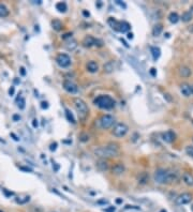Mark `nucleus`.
Wrapping results in <instances>:
<instances>
[{
	"label": "nucleus",
	"mask_w": 193,
	"mask_h": 212,
	"mask_svg": "<svg viewBox=\"0 0 193 212\" xmlns=\"http://www.w3.org/2000/svg\"><path fill=\"white\" fill-rule=\"evenodd\" d=\"M21 73H22V75H25L26 74V71H25V68H21Z\"/></svg>",
	"instance_id": "obj_45"
},
{
	"label": "nucleus",
	"mask_w": 193,
	"mask_h": 212,
	"mask_svg": "<svg viewBox=\"0 0 193 212\" xmlns=\"http://www.w3.org/2000/svg\"><path fill=\"white\" fill-rule=\"evenodd\" d=\"M29 199H30V197L26 196V197H24V199H16V201L18 204H25V203H27V201H29Z\"/></svg>",
	"instance_id": "obj_32"
},
{
	"label": "nucleus",
	"mask_w": 193,
	"mask_h": 212,
	"mask_svg": "<svg viewBox=\"0 0 193 212\" xmlns=\"http://www.w3.org/2000/svg\"><path fill=\"white\" fill-rule=\"evenodd\" d=\"M94 152L97 156L102 158V159L115 158V156H118V154H119V148H118L117 145L109 143V145H107V146L97 148V149H94Z\"/></svg>",
	"instance_id": "obj_2"
},
{
	"label": "nucleus",
	"mask_w": 193,
	"mask_h": 212,
	"mask_svg": "<svg viewBox=\"0 0 193 212\" xmlns=\"http://www.w3.org/2000/svg\"><path fill=\"white\" fill-rule=\"evenodd\" d=\"M65 116H67V118H68L69 121L72 122V123H75V119L73 118V115H72L71 112H70V110H69V109H65Z\"/></svg>",
	"instance_id": "obj_28"
},
{
	"label": "nucleus",
	"mask_w": 193,
	"mask_h": 212,
	"mask_svg": "<svg viewBox=\"0 0 193 212\" xmlns=\"http://www.w3.org/2000/svg\"><path fill=\"white\" fill-rule=\"evenodd\" d=\"M191 69L190 68H188V66H180L179 68V75L182 76V77H189L191 76Z\"/></svg>",
	"instance_id": "obj_19"
},
{
	"label": "nucleus",
	"mask_w": 193,
	"mask_h": 212,
	"mask_svg": "<svg viewBox=\"0 0 193 212\" xmlns=\"http://www.w3.org/2000/svg\"><path fill=\"white\" fill-rule=\"evenodd\" d=\"M56 62L61 68H68L71 64V58L67 54H59L56 58Z\"/></svg>",
	"instance_id": "obj_8"
},
{
	"label": "nucleus",
	"mask_w": 193,
	"mask_h": 212,
	"mask_svg": "<svg viewBox=\"0 0 193 212\" xmlns=\"http://www.w3.org/2000/svg\"><path fill=\"white\" fill-rule=\"evenodd\" d=\"M115 2L117 3V4H119V6H122V8H126V4H125V3H123V2H121L120 0H116Z\"/></svg>",
	"instance_id": "obj_39"
},
{
	"label": "nucleus",
	"mask_w": 193,
	"mask_h": 212,
	"mask_svg": "<svg viewBox=\"0 0 193 212\" xmlns=\"http://www.w3.org/2000/svg\"><path fill=\"white\" fill-rule=\"evenodd\" d=\"M192 27H193V26H192ZM190 31H193V28H192V29H190Z\"/></svg>",
	"instance_id": "obj_53"
},
{
	"label": "nucleus",
	"mask_w": 193,
	"mask_h": 212,
	"mask_svg": "<svg viewBox=\"0 0 193 212\" xmlns=\"http://www.w3.org/2000/svg\"><path fill=\"white\" fill-rule=\"evenodd\" d=\"M103 69H104V72L106 73H112L114 71V63L112 61H109V62H106L103 66Z\"/></svg>",
	"instance_id": "obj_24"
},
{
	"label": "nucleus",
	"mask_w": 193,
	"mask_h": 212,
	"mask_svg": "<svg viewBox=\"0 0 193 212\" xmlns=\"http://www.w3.org/2000/svg\"><path fill=\"white\" fill-rule=\"evenodd\" d=\"M128 39H133V33H128Z\"/></svg>",
	"instance_id": "obj_47"
},
{
	"label": "nucleus",
	"mask_w": 193,
	"mask_h": 212,
	"mask_svg": "<svg viewBox=\"0 0 193 212\" xmlns=\"http://www.w3.org/2000/svg\"><path fill=\"white\" fill-rule=\"evenodd\" d=\"M148 180H149V175L145 172H140V175L137 176V181L140 184H146Z\"/></svg>",
	"instance_id": "obj_18"
},
{
	"label": "nucleus",
	"mask_w": 193,
	"mask_h": 212,
	"mask_svg": "<svg viewBox=\"0 0 193 212\" xmlns=\"http://www.w3.org/2000/svg\"><path fill=\"white\" fill-rule=\"evenodd\" d=\"M52 26H53L54 30H56V31H60L62 29V23L60 22L59 19H54L52 22Z\"/></svg>",
	"instance_id": "obj_21"
},
{
	"label": "nucleus",
	"mask_w": 193,
	"mask_h": 212,
	"mask_svg": "<svg viewBox=\"0 0 193 212\" xmlns=\"http://www.w3.org/2000/svg\"><path fill=\"white\" fill-rule=\"evenodd\" d=\"M63 88H65V90L67 91V92H69V93H71V94L76 93V92L78 91L77 86H76V85L71 81H63Z\"/></svg>",
	"instance_id": "obj_10"
},
{
	"label": "nucleus",
	"mask_w": 193,
	"mask_h": 212,
	"mask_svg": "<svg viewBox=\"0 0 193 212\" xmlns=\"http://www.w3.org/2000/svg\"><path fill=\"white\" fill-rule=\"evenodd\" d=\"M9 10L6 8L4 4L2 3H0V17H6V16L9 15Z\"/></svg>",
	"instance_id": "obj_23"
},
{
	"label": "nucleus",
	"mask_w": 193,
	"mask_h": 212,
	"mask_svg": "<svg viewBox=\"0 0 193 212\" xmlns=\"http://www.w3.org/2000/svg\"><path fill=\"white\" fill-rule=\"evenodd\" d=\"M129 131V126L126 123H122V122H120V123H117V124L114 126V129H113V135L115 136V137H123L127 133H128Z\"/></svg>",
	"instance_id": "obj_6"
},
{
	"label": "nucleus",
	"mask_w": 193,
	"mask_h": 212,
	"mask_svg": "<svg viewBox=\"0 0 193 212\" xmlns=\"http://www.w3.org/2000/svg\"><path fill=\"white\" fill-rule=\"evenodd\" d=\"M13 120H14V121H19V120H21V116H19V115H14V116H13Z\"/></svg>",
	"instance_id": "obj_40"
},
{
	"label": "nucleus",
	"mask_w": 193,
	"mask_h": 212,
	"mask_svg": "<svg viewBox=\"0 0 193 212\" xmlns=\"http://www.w3.org/2000/svg\"><path fill=\"white\" fill-rule=\"evenodd\" d=\"M30 212H43V210L39 208V207H33V208L30 209Z\"/></svg>",
	"instance_id": "obj_33"
},
{
	"label": "nucleus",
	"mask_w": 193,
	"mask_h": 212,
	"mask_svg": "<svg viewBox=\"0 0 193 212\" xmlns=\"http://www.w3.org/2000/svg\"><path fill=\"white\" fill-rule=\"evenodd\" d=\"M100 126L104 130H107V129L112 128L113 124H114V117L111 115H103L101 118H100Z\"/></svg>",
	"instance_id": "obj_7"
},
{
	"label": "nucleus",
	"mask_w": 193,
	"mask_h": 212,
	"mask_svg": "<svg viewBox=\"0 0 193 212\" xmlns=\"http://www.w3.org/2000/svg\"><path fill=\"white\" fill-rule=\"evenodd\" d=\"M180 91L184 97H186V98L190 97L191 95V86H189L188 84H182L180 86Z\"/></svg>",
	"instance_id": "obj_15"
},
{
	"label": "nucleus",
	"mask_w": 193,
	"mask_h": 212,
	"mask_svg": "<svg viewBox=\"0 0 193 212\" xmlns=\"http://www.w3.org/2000/svg\"><path fill=\"white\" fill-rule=\"evenodd\" d=\"M0 212H2V211H0Z\"/></svg>",
	"instance_id": "obj_54"
},
{
	"label": "nucleus",
	"mask_w": 193,
	"mask_h": 212,
	"mask_svg": "<svg viewBox=\"0 0 193 212\" xmlns=\"http://www.w3.org/2000/svg\"><path fill=\"white\" fill-rule=\"evenodd\" d=\"M177 172H172L170 169L165 168H158L155 172L153 179L157 183L159 184H168L172 183L173 181L177 180Z\"/></svg>",
	"instance_id": "obj_1"
},
{
	"label": "nucleus",
	"mask_w": 193,
	"mask_h": 212,
	"mask_svg": "<svg viewBox=\"0 0 193 212\" xmlns=\"http://www.w3.org/2000/svg\"><path fill=\"white\" fill-rule=\"evenodd\" d=\"M98 203L99 204H107L109 201H107V200H100V201H98Z\"/></svg>",
	"instance_id": "obj_48"
},
{
	"label": "nucleus",
	"mask_w": 193,
	"mask_h": 212,
	"mask_svg": "<svg viewBox=\"0 0 193 212\" xmlns=\"http://www.w3.org/2000/svg\"><path fill=\"white\" fill-rule=\"evenodd\" d=\"M56 149H57V143H52V145H50V151H55Z\"/></svg>",
	"instance_id": "obj_35"
},
{
	"label": "nucleus",
	"mask_w": 193,
	"mask_h": 212,
	"mask_svg": "<svg viewBox=\"0 0 193 212\" xmlns=\"http://www.w3.org/2000/svg\"><path fill=\"white\" fill-rule=\"evenodd\" d=\"M191 93L193 94V86H191Z\"/></svg>",
	"instance_id": "obj_50"
},
{
	"label": "nucleus",
	"mask_w": 193,
	"mask_h": 212,
	"mask_svg": "<svg viewBox=\"0 0 193 212\" xmlns=\"http://www.w3.org/2000/svg\"><path fill=\"white\" fill-rule=\"evenodd\" d=\"M160 212H166V210H164V209H162V210H161V211H160Z\"/></svg>",
	"instance_id": "obj_51"
},
{
	"label": "nucleus",
	"mask_w": 193,
	"mask_h": 212,
	"mask_svg": "<svg viewBox=\"0 0 193 212\" xmlns=\"http://www.w3.org/2000/svg\"><path fill=\"white\" fill-rule=\"evenodd\" d=\"M191 200H192V195L190 193H182L176 198L175 203L178 206H182V205H187V204L191 203Z\"/></svg>",
	"instance_id": "obj_9"
},
{
	"label": "nucleus",
	"mask_w": 193,
	"mask_h": 212,
	"mask_svg": "<svg viewBox=\"0 0 193 212\" xmlns=\"http://www.w3.org/2000/svg\"><path fill=\"white\" fill-rule=\"evenodd\" d=\"M162 30H163V26L161 24H157L153 28V37H158V35H161Z\"/></svg>",
	"instance_id": "obj_20"
},
{
	"label": "nucleus",
	"mask_w": 193,
	"mask_h": 212,
	"mask_svg": "<svg viewBox=\"0 0 193 212\" xmlns=\"http://www.w3.org/2000/svg\"><path fill=\"white\" fill-rule=\"evenodd\" d=\"M186 153H187L188 155L193 158V147L192 146H188L186 147Z\"/></svg>",
	"instance_id": "obj_30"
},
{
	"label": "nucleus",
	"mask_w": 193,
	"mask_h": 212,
	"mask_svg": "<svg viewBox=\"0 0 193 212\" xmlns=\"http://www.w3.org/2000/svg\"><path fill=\"white\" fill-rule=\"evenodd\" d=\"M21 169H23V170H26V172H32L31 169L28 168V167H21Z\"/></svg>",
	"instance_id": "obj_44"
},
{
	"label": "nucleus",
	"mask_w": 193,
	"mask_h": 212,
	"mask_svg": "<svg viewBox=\"0 0 193 212\" xmlns=\"http://www.w3.org/2000/svg\"><path fill=\"white\" fill-rule=\"evenodd\" d=\"M72 35V33H65V35H62V39L65 40V39H67V37H71Z\"/></svg>",
	"instance_id": "obj_43"
},
{
	"label": "nucleus",
	"mask_w": 193,
	"mask_h": 212,
	"mask_svg": "<svg viewBox=\"0 0 193 212\" xmlns=\"http://www.w3.org/2000/svg\"><path fill=\"white\" fill-rule=\"evenodd\" d=\"M14 91H15V88L14 87H11L9 89V94L10 95H13V94H14Z\"/></svg>",
	"instance_id": "obj_41"
},
{
	"label": "nucleus",
	"mask_w": 193,
	"mask_h": 212,
	"mask_svg": "<svg viewBox=\"0 0 193 212\" xmlns=\"http://www.w3.org/2000/svg\"><path fill=\"white\" fill-rule=\"evenodd\" d=\"M182 180L189 187H193V175L190 172H184L182 175Z\"/></svg>",
	"instance_id": "obj_14"
},
{
	"label": "nucleus",
	"mask_w": 193,
	"mask_h": 212,
	"mask_svg": "<svg viewBox=\"0 0 193 212\" xmlns=\"http://www.w3.org/2000/svg\"><path fill=\"white\" fill-rule=\"evenodd\" d=\"M115 207H111V208H107V209H105L104 211L105 212H115Z\"/></svg>",
	"instance_id": "obj_38"
},
{
	"label": "nucleus",
	"mask_w": 193,
	"mask_h": 212,
	"mask_svg": "<svg viewBox=\"0 0 193 212\" xmlns=\"http://www.w3.org/2000/svg\"><path fill=\"white\" fill-rule=\"evenodd\" d=\"M150 52H151V55H153V59L155 61L159 59V57L161 56V49H160L159 47L157 46H151L150 47Z\"/></svg>",
	"instance_id": "obj_16"
},
{
	"label": "nucleus",
	"mask_w": 193,
	"mask_h": 212,
	"mask_svg": "<svg viewBox=\"0 0 193 212\" xmlns=\"http://www.w3.org/2000/svg\"><path fill=\"white\" fill-rule=\"evenodd\" d=\"M116 203H117V204H121L122 200L121 199H117V200H116Z\"/></svg>",
	"instance_id": "obj_49"
},
{
	"label": "nucleus",
	"mask_w": 193,
	"mask_h": 212,
	"mask_svg": "<svg viewBox=\"0 0 193 212\" xmlns=\"http://www.w3.org/2000/svg\"><path fill=\"white\" fill-rule=\"evenodd\" d=\"M98 167L101 170H107L109 169V164H107L105 160H100L99 162H98Z\"/></svg>",
	"instance_id": "obj_26"
},
{
	"label": "nucleus",
	"mask_w": 193,
	"mask_h": 212,
	"mask_svg": "<svg viewBox=\"0 0 193 212\" xmlns=\"http://www.w3.org/2000/svg\"><path fill=\"white\" fill-rule=\"evenodd\" d=\"M123 172H125V166L122 165V164L117 163L116 165L113 166L112 174H114V175H121V174H123Z\"/></svg>",
	"instance_id": "obj_13"
},
{
	"label": "nucleus",
	"mask_w": 193,
	"mask_h": 212,
	"mask_svg": "<svg viewBox=\"0 0 193 212\" xmlns=\"http://www.w3.org/2000/svg\"><path fill=\"white\" fill-rule=\"evenodd\" d=\"M86 68H87V71L90 72V73H96L99 70V66H98V63L96 61H89L87 63Z\"/></svg>",
	"instance_id": "obj_17"
},
{
	"label": "nucleus",
	"mask_w": 193,
	"mask_h": 212,
	"mask_svg": "<svg viewBox=\"0 0 193 212\" xmlns=\"http://www.w3.org/2000/svg\"><path fill=\"white\" fill-rule=\"evenodd\" d=\"M32 125H33V128H37L38 126V120L37 119H33V121H32Z\"/></svg>",
	"instance_id": "obj_42"
},
{
	"label": "nucleus",
	"mask_w": 193,
	"mask_h": 212,
	"mask_svg": "<svg viewBox=\"0 0 193 212\" xmlns=\"http://www.w3.org/2000/svg\"><path fill=\"white\" fill-rule=\"evenodd\" d=\"M181 19H182V22H184V23L190 22L191 19H192V13H191L190 11L184 12V14H182V16H181Z\"/></svg>",
	"instance_id": "obj_27"
},
{
	"label": "nucleus",
	"mask_w": 193,
	"mask_h": 212,
	"mask_svg": "<svg viewBox=\"0 0 193 212\" xmlns=\"http://www.w3.org/2000/svg\"><path fill=\"white\" fill-rule=\"evenodd\" d=\"M41 107L42 108H48V103L47 102H42L41 103Z\"/></svg>",
	"instance_id": "obj_37"
},
{
	"label": "nucleus",
	"mask_w": 193,
	"mask_h": 212,
	"mask_svg": "<svg viewBox=\"0 0 193 212\" xmlns=\"http://www.w3.org/2000/svg\"><path fill=\"white\" fill-rule=\"evenodd\" d=\"M191 210H192V212H193V204H192V206H191Z\"/></svg>",
	"instance_id": "obj_52"
},
{
	"label": "nucleus",
	"mask_w": 193,
	"mask_h": 212,
	"mask_svg": "<svg viewBox=\"0 0 193 212\" xmlns=\"http://www.w3.org/2000/svg\"><path fill=\"white\" fill-rule=\"evenodd\" d=\"M96 40H97L96 37H91V35H87V37H84V40H83L82 44H83V46H85V47H91L96 44Z\"/></svg>",
	"instance_id": "obj_12"
},
{
	"label": "nucleus",
	"mask_w": 193,
	"mask_h": 212,
	"mask_svg": "<svg viewBox=\"0 0 193 212\" xmlns=\"http://www.w3.org/2000/svg\"><path fill=\"white\" fill-rule=\"evenodd\" d=\"M25 103H26V101H25V99H19V101H18V104H17V106H18L19 108L21 109H24L25 108Z\"/></svg>",
	"instance_id": "obj_31"
},
{
	"label": "nucleus",
	"mask_w": 193,
	"mask_h": 212,
	"mask_svg": "<svg viewBox=\"0 0 193 212\" xmlns=\"http://www.w3.org/2000/svg\"><path fill=\"white\" fill-rule=\"evenodd\" d=\"M76 46H77V43H76V41H72L71 43H68L67 45H65V47H67V48H68L69 50H73Z\"/></svg>",
	"instance_id": "obj_29"
},
{
	"label": "nucleus",
	"mask_w": 193,
	"mask_h": 212,
	"mask_svg": "<svg viewBox=\"0 0 193 212\" xmlns=\"http://www.w3.org/2000/svg\"><path fill=\"white\" fill-rule=\"evenodd\" d=\"M56 9L59 11V12H61V13H65V11H67V9H68V6H67V3L65 2H58L56 4Z\"/></svg>",
	"instance_id": "obj_25"
},
{
	"label": "nucleus",
	"mask_w": 193,
	"mask_h": 212,
	"mask_svg": "<svg viewBox=\"0 0 193 212\" xmlns=\"http://www.w3.org/2000/svg\"><path fill=\"white\" fill-rule=\"evenodd\" d=\"M83 14H84V16H86V17H88V16L90 15L89 12H87V11H83Z\"/></svg>",
	"instance_id": "obj_46"
},
{
	"label": "nucleus",
	"mask_w": 193,
	"mask_h": 212,
	"mask_svg": "<svg viewBox=\"0 0 193 212\" xmlns=\"http://www.w3.org/2000/svg\"><path fill=\"white\" fill-rule=\"evenodd\" d=\"M150 74H151L153 77H155V76L157 75V70L155 69V68H151V69H150Z\"/></svg>",
	"instance_id": "obj_36"
},
{
	"label": "nucleus",
	"mask_w": 193,
	"mask_h": 212,
	"mask_svg": "<svg viewBox=\"0 0 193 212\" xmlns=\"http://www.w3.org/2000/svg\"><path fill=\"white\" fill-rule=\"evenodd\" d=\"M94 105H97L98 107L102 109H112L114 108L116 102L109 95H100L94 101Z\"/></svg>",
	"instance_id": "obj_4"
},
{
	"label": "nucleus",
	"mask_w": 193,
	"mask_h": 212,
	"mask_svg": "<svg viewBox=\"0 0 193 212\" xmlns=\"http://www.w3.org/2000/svg\"><path fill=\"white\" fill-rule=\"evenodd\" d=\"M162 139H163L165 143H171L176 139V134H175L173 131H166L162 134Z\"/></svg>",
	"instance_id": "obj_11"
},
{
	"label": "nucleus",
	"mask_w": 193,
	"mask_h": 212,
	"mask_svg": "<svg viewBox=\"0 0 193 212\" xmlns=\"http://www.w3.org/2000/svg\"><path fill=\"white\" fill-rule=\"evenodd\" d=\"M81 141H89V136H88L87 134H83L81 136Z\"/></svg>",
	"instance_id": "obj_34"
},
{
	"label": "nucleus",
	"mask_w": 193,
	"mask_h": 212,
	"mask_svg": "<svg viewBox=\"0 0 193 212\" xmlns=\"http://www.w3.org/2000/svg\"><path fill=\"white\" fill-rule=\"evenodd\" d=\"M107 24L111 26V28L113 30H115L117 32H120V33H126L130 30L131 26L129 23L127 22H119L117 19L113 18V17H109L107 19Z\"/></svg>",
	"instance_id": "obj_3"
},
{
	"label": "nucleus",
	"mask_w": 193,
	"mask_h": 212,
	"mask_svg": "<svg viewBox=\"0 0 193 212\" xmlns=\"http://www.w3.org/2000/svg\"><path fill=\"white\" fill-rule=\"evenodd\" d=\"M168 20L172 23V24H176L179 20V15H178L176 12H172L170 15H168Z\"/></svg>",
	"instance_id": "obj_22"
},
{
	"label": "nucleus",
	"mask_w": 193,
	"mask_h": 212,
	"mask_svg": "<svg viewBox=\"0 0 193 212\" xmlns=\"http://www.w3.org/2000/svg\"><path fill=\"white\" fill-rule=\"evenodd\" d=\"M73 104H74L75 109L77 110L78 115L81 116V118H85L87 116L88 112H89L87 104L85 103L82 99H79V98H75L74 100H73Z\"/></svg>",
	"instance_id": "obj_5"
}]
</instances>
